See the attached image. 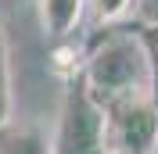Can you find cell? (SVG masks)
<instances>
[{
	"mask_svg": "<svg viewBox=\"0 0 158 154\" xmlns=\"http://www.w3.org/2000/svg\"><path fill=\"white\" fill-rule=\"evenodd\" d=\"M83 79L104 107L133 93H151V68L140 36L108 29L101 39H94L83 54Z\"/></svg>",
	"mask_w": 158,
	"mask_h": 154,
	"instance_id": "1",
	"label": "cell"
},
{
	"mask_svg": "<svg viewBox=\"0 0 158 154\" xmlns=\"http://www.w3.org/2000/svg\"><path fill=\"white\" fill-rule=\"evenodd\" d=\"M50 154H111L108 107L90 93L83 75L65 83L58 122H54V133H50Z\"/></svg>",
	"mask_w": 158,
	"mask_h": 154,
	"instance_id": "2",
	"label": "cell"
},
{
	"mask_svg": "<svg viewBox=\"0 0 158 154\" xmlns=\"http://www.w3.org/2000/svg\"><path fill=\"white\" fill-rule=\"evenodd\" d=\"M108 147L111 154H158V100L151 93L108 104Z\"/></svg>",
	"mask_w": 158,
	"mask_h": 154,
	"instance_id": "3",
	"label": "cell"
},
{
	"mask_svg": "<svg viewBox=\"0 0 158 154\" xmlns=\"http://www.w3.org/2000/svg\"><path fill=\"white\" fill-rule=\"evenodd\" d=\"M90 0H36V18L43 36L50 39H69L76 32V25L83 22Z\"/></svg>",
	"mask_w": 158,
	"mask_h": 154,
	"instance_id": "4",
	"label": "cell"
},
{
	"mask_svg": "<svg viewBox=\"0 0 158 154\" xmlns=\"http://www.w3.org/2000/svg\"><path fill=\"white\" fill-rule=\"evenodd\" d=\"M0 154H50V144L32 129V125L7 122L0 129Z\"/></svg>",
	"mask_w": 158,
	"mask_h": 154,
	"instance_id": "5",
	"label": "cell"
},
{
	"mask_svg": "<svg viewBox=\"0 0 158 154\" xmlns=\"http://www.w3.org/2000/svg\"><path fill=\"white\" fill-rule=\"evenodd\" d=\"M11 122V50H7V32L0 22V129Z\"/></svg>",
	"mask_w": 158,
	"mask_h": 154,
	"instance_id": "6",
	"label": "cell"
},
{
	"mask_svg": "<svg viewBox=\"0 0 158 154\" xmlns=\"http://www.w3.org/2000/svg\"><path fill=\"white\" fill-rule=\"evenodd\" d=\"M140 47L148 54V68H151V97L158 100V25H137Z\"/></svg>",
	"mask_w": 158,
	"mask_h": 154,
	"instance_id": "7",
	"label": "cell"
},
{
	"mask_svg": "<svg viewBox=\"0 0 158 154\" xmlns=\"http://www.w3.org/2000/svg\"><path fill=\"white\" fill-rule=\"evenodd\" d=\"M90 7H94V14H97V22H115V18H122L133 4L129 0H90Z\"/></svg>",
	"mask_w": 158,
	"mask_h": 154,
	"instance_id": "8",
	"label": "cell"
},
{
	"mask_svg": "<svg viewBox=\"0 0 158 154\" xmlns=\"http://www.w3.org/2000/svg\"><path fill=\"white\" fill-rule=\"evenodd\" d=\"M133 14H137V25H158V0H137Z\"/></svg>",
	"mask_w": 158,
	"mask_h": 154,
	"instance_id": "9",
	"label": "cell"
}]
</instances>
